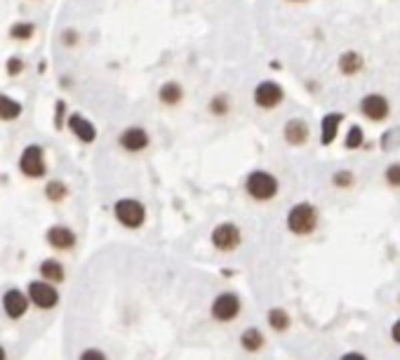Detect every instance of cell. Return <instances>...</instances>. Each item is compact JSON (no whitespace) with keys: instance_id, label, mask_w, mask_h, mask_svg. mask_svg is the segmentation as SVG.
<instances>
[{"instance_id":"obj_1","label":"cell","mask_w":400,"mask_h":360,"mask_svg":"<svg viewBox=\"0 0 400 360\" xmlns=\"http://www.w3.org/2000/svg\"><path fill=\"white\" fill-rule=\"evenodd\" d=\"M245 191H248V196L252 201L266 203V201H271V198H276L278 179L271 172H266V170H255V172H250L248 179H245Z\"/></svg>"},{"instance_id":"obj_2","label":"cell","mask_w":400,"mask_h":360,"mask_svg":"<svg viewBox=\"0 0 400 360\" xmlns=\"http://www.w3.org/2000/svg\"><path fill=\"white\" fill-rule=\"evenodd\" d=\"M318 226V210L311 203H299L290 210L287 214V229L294 236H309Z\"/></svg>"},{"instance_id":"obj_3","label":"cell","mask_w":400,"mask_h":360,"mask_svg":"<svg viewBox=\"0 0 400 360\" xmlns=\"http://www.w3.org/2000/svg\"><path fill=\"white\" fill-rule=\"evenodd\" d=\"M113 214L125 229H141L146 221V207L144 203L134 201V198H120L113 205Z\"/></svg>"},{"instance_id":"obj_4","label":"cell","mask_w":400,"mask_h":360,"mask_svg":"<svg viewBox=\"0 0 400 360\" xmlns=\"http://www.w3.org/2000/svg\"><path fill=\"white\" fill-rule=\"evenodd\" d=\"M19 170H21V175L29 177V179H40V177H45L47 165H45V151H43V146L29 144L19 156Z\"/></svg>"},{"instance_id":"obj_5","label":"cell","mask_w":400,"mask_h":360,"mask_svg":"<svg viewBox=\"0 0 400 360\" xmlns=\"http://www.w3.org/2000/svg\"><path fill=\"white\" fill-rule=\"evenodd\" d=\"M243 311V302L235 292H222V295L215 297L210 306V313L217 323H233L235 318Z\"/></svg>"},{"instance_id":"obj_6","label":"cell","mask_w":400,"mask_h":360,"mask_svg":"<svg viewBox=\"0 0 400 360\" xmlns=\"http://www.w3.org/2000/svg\"><path fill=\"white\" fill-rule=\"evenodd\" d=\"M29 302L34 306L43 308V311H50L59 304V290L47 280H31L29 282Z\"/></svg>"},{"instance_id":"obj_7","label":"cell","mask_w":400,"mask_h":360,"mask_svg":"<svg viewBox=\"0 0 400 360\" xmlns=\"http://www.w3.org/2000/svg\"><path fill=\"white\" fill-rule=\"evenodd\" d=\"M240 240H243V234H240V229L233 221H222L212 231V245L219 252H233L240 245Z\"/></svg>"},{"instance_id":"obj_8","label":"cell","mask_w":400,"mask_h":360,"mask_svg":"<svg viewBox=\"0 0 400 360\" xmlns=\"http://www.w3.org/2000/svg\"><path fill=\"white\" fill-rule=\"evenodd\" d=\"M118 144H120V148L128 153H141L151 146V135L141 125H130L120 132Z\"/></svg>"},{"instance_id":"obj_9","label":"cell","mask_w":400,"mask_h":360,"mask_svg":"<svg viewBox=\"0 0 400 360\" xmlns=\"http://www.w3.org/2000/svg\"><path fill=\"white\" fill-rule=\"evenodd\" d=\"M285 99V92H283V87L278 85V82H273V80H264V82H259V85L255 87V104L259 109H276V106H281V102Z\"/></svg>"},{"instance_id":"obj_10","label":"cell","mask_w":400,"mask_h":360,"mask_svg":"<svg viewBox=\"0 0 400 360\" xmlns=\"http://www.w3.org/2000/svg\"><path fill=\"white\" fill-rule=\"evenodd\" d=\"M45 240L47 245L52 247V250L57 252H69L75 247V243H78V238H75V231L69 229V226H62V224H54L47 229L45 234Z\"/></svg>"},{"instance_id":"obj_11","label":"cell","mask_w":400,"mask_h":360,"mask_svg":"<svg viewBox=\"0 0 400 360\" xmlns=\"http://www.w3.org/2000/svg\"><path fill=\"white\" fill-rule=\"evenodd\" d=\"M29 304H31L29 297H26L21 290H14V287L3 295V311L10 320H19L21 315H26Z\"/></svg>"},{"instance_id":"obj_12","label":"cell","mask_w":400,"mask_h":360,"mask_svg":"<svg viewBox=\"0 0 400 360\" xmlns=\"http://www.w3.org/2000/svg\"><path fill=\"white\" fill-rule=\"evenodd\" d=\"M67 125L71 130V135L83 144H92L97 139V127L92 125V120H87L83 113H73L67 118Z\"/></svg>"},{"instance_id":"obj_13","label":"cell","mask_w":400,"mask_h":360,"mask_svg":"<svg viewBox=\"0 0 400 360\" xmlns=\"http://www.w3.org/2000/svg\"><path fill=\"white\" fill-rule=\"evenodd\" d=\"M360 109H363V113L370 120H384L388 115V102L381 94H370V97H365Z\"/></svg>"},{"instance_id":"obj_14","label":"cell","mask_w":400,"mask_h":360,"mask_svg":"<svg viewBox=\"0 0 400 360\" xmlns=\"http://www.w3.org/2000/svg\"><path fill=\"white\" fill-rule=\"evenodd\" d=\"M283 135H285V139H287V144H292V146H301V144L309 139V125H306L301 118H292L287 125H285Z\"/></svg>"},{"instance_id":"obj_15","label":"cell","mask_w":400,"mask_h":360,"mask_svg":"<svg viewBox=\"0 0 400 360\" xmlns=\"http://www.w3.org/2000/svg\"><path fill=\"white\" fill-rule=\"evenodd\" d=\"M158 99H161L165 106H177V104L184 99V87L174 80L163 82L161 90H158Z\"/></svg>"},{"instance_id":"obj_16","label":"cell","mask_w":400,"mask_h":360,"mask_svg":"<svg viewBox=\"0 0 400 360\" xmlns=\"http://www.w3.org/2000/svg\"><path fill=\"white\" fill-rule=\"evenodd\" d=\"M21 113H24V106H21V102H17L14 97H10V94L0 92V120L10 123V120H17Z\"/></svg>"},{"instance_id":"obj_17","label":"cell","mask_w":400,"mask_h":360,"mask_svg":"<svg viewBox=\"0 0 400 360\" xmlns=\"http://www.w3.org/2000/svg\"><path fill=\"white\" fill-rule=\"evenodd\" d=\"M40 275H43V280L52 282V285H57V282H64V278H67V273H64V267L57 262V259H45V262L40 264Z\"/></svg>"},{"instance_id":"obj_18","label":"cell","mask_w":400,"mask_h":360,"mask_svg":"<svg viewBox=\"0 0 400 360\" xmlns=\"http://www.w3.org/2000/svg\"><path fill=\"white\" fill-rule=\"evenodd\" d=\"M339 125H342V113H327L325 118H322V127H320L322 144H332V139L337 137Z\"/></svg>"},{"instance_id":"obj_19","label":"cell","mask_w":400,"mask_h":360,"mask_svg":"<svg viewBox=\"0 0 400 360\" xmlns=\"http://www.w3.org/2000/svg\"><path fill=\"white\" fill-rule=\"evenodd\" d=\"M240 346H243L245 351H250V353L261 351V346H264V335H261L257 328H248L243 335H240Z\"/></svg>"},{"instance_id":"obj_20","label":"cell","mask_w":400,"mask_h":360,"mask_svg":"<svg viewBox=\"0 0 400 360\" xmlns=\"http://www.w3.org/2000/svg\"><path fill=\"white\" fill-rule=\"evenodd\" d=\"M34 36H36V24H34V21H17V24L10 26V38H12V41L26 43V41H31Z\"/></svg>"},{"instance_id":"obj_21","label":"cell","mask_w":400,"mask_h":360,"mask_svg":"<svg viewBox=\"0 0 400 360\" xmlns=\"http://www.w3.org/2000/svg\"><path fill=\"white\" fill-rule=\"evenodd\" d=\"M339 69H342V74L353 76L363 69V59H360L358 52H344L342 59H339Z\"/></svg>"},{"instance_id":"obj_22","label":"cell","mask_w":400,"mask_h":360,"mask_svg":"<svg viewBox=\"0 0 400 360\" xmlns=\"http://www.w3.org/2000/svg\"><path fill=\"white\" fill-rule=\"evenodd\" d=\"M45 196H47V201L50 203H62L64 198L69 196V188H67L64 181L52 179V181H47V186H45Z\"/></svg>"},{"instance_id":"obj_23","label":"cell","mask_w":400,"mask_h":360,"mask_svg":"<svg viewBox=\"0 0 400 360\" xmlns=\"http://www.w3.org/2000/svg\"><path fill=\"white\" fill-rule=\"evenodd\" d=\"M268 325H271L276 332H283L290 328V315L283 311V308H271L268 311Z\"/></svg>"},{"instance_id":"obj_24","label":"cell","mask_w":400,"mask_h":360,"mask_svg":"<svg viewBox=\"0 0 400 360\" xmlns=\"http://www.w3.org/2000/svg\"><path fill=\"white\" fill-rule=\"evenodd\" d=\"M228 111H231V99L226 97V94H217V97H212V102H210V113L212 115H226Z\"/></svg>"},{"instance_id":"obj_25","label":"cell","mask_w":400,"mask_h":360,"mask_svg":"<svg viewBox=\"0 0 400 360\" xmlns=\"http://www.w3.org/2000/svg\"><path fill=\"white\" fill-rule=\"evenodd\" d=\"M64 125H67V102L59 99L54 104V130H62Z\"/></svg>"},{"instance_id":"obj_26","label":"cell","mask_w":400,"mask_h":360,"mask_svg":"<svg viewBox=\"0 0 400 360\" xmlns=\"http://www.w3.org/2000/svg\"><path fill=\"white\" fill-rule=\"evenodd\" d=\"M5 71H8L10 78H17L21 71H24V62H21V57H10L8 64H5Z\"/></svg>"},{"instance_id":"obj_27","label":"cell","mask_w":400,"mask_h":360,"mask_svg":"<svg viewBox=\"0 0 400 360\" xmlns=\"http://www.w3.org/2000/svg\"><path fill=\"white\" fill-rule=\"evenodd\" d=\"M360 144H363V130H360L358 125H353L349 130V137H346V146L349 148H358Z\"/></svg>"},{"instance_id":"obj_28","label":"cell","mask_w":400,"mask_h":360,"mask_svg":"<svg viewBox=\"0 0 400 360\" xmlns=\"http://www.w3.org/2000/svg\"><path fill=\"white\" fill-rule=\"evenodd\" d=\"M78 360H108V358H106V353L99 351V348H85Z\"/></svg>"},{"instance_id":"obj_29","label":"cell","mask_w":400,"mask_h":360,"mask_svg":"<svg viewBox=\"0 0 400 360\" xmlns=\"http://www.w3.org/2000/svg\"><path fill=\"white\" fill-rule=\"evenodd\" d=\"M386 181L393 186H400V165H391V168L386 170Z\"/></svg>"},{"instance_id":"obj_30","label":"cell","mask_w":400,"mask_h":360,"mask_svg":"<svg viewBox=\"0 0 400 360\" xmlns=\"http://www.w3.org/2000/svg\"><path fill=\"white\" fill-rule=\"evenodd\" d=\"M334 184L337 186H351L353 184V175L351 172H337L334 175Z\"/></svg>"},{"instance_id":"obj_31","label":"cell","mask_w":400,"mask_h":360,"mask_svg":"<svg viewBox=\"0 0 400 360\" xmlns=\"http://www.w3.org/2000/svg\"><path fill=\"white\" fill-rule=\"evenodd\" d=\"M64 43H67V47H73V45H78V33H75L73 29H69V31H64Z\"/></svg>"},{"instance_id":"obj_32","label":"cell","mask_w":400,"mask_h":360,"mask_svg":"<svg viewBox=\"0 0 400 360\" xmlns=\"http://www.w3.org/2000/svg\"><path fill=\"white\" fill-rule=\"evenodd\" d=\"M391 337H393V341H398V344H400V320L391 328Z\"/></svg>"},{"instance_id":"obj_33","label":"cell","mask_w":400,"mask_h":360,"mask_svg":"<svg viewBox=\"0 0 400 360\" xmlns=\"http://www.w3.org/2000/svg\"><path fill=\"white\" fill-rule=\"evenodd\" d=\"M342 360H367L365 356H360V353H346Z\"/></svg>"},{"instance_id":"obj_34","label":"cell","mask_w":400,"mask_h":360,"mask_svg":"<svg viewBox=\"0 0 400 360\" xmlns=\"http://www.w3.org/2000/svg\"><path fill=\"white\" fill-rule=\"evenodd\" d=\"M0 360H8V353H5L3 346H0Z\"/></svg>"},{"instance_id":"obj_35","label":"cell","mask_w":400,"mask_h":360,"mask_svg":"<svg viewBox=\"0 0 400 360\" xmlns=\"http://www.w3.org/2000/svg\"><path fill=\"white\" fill-rule=\"evenodd\" d=\"M290 3H304V0H290Z\"/></svg>"}]
</instances>
